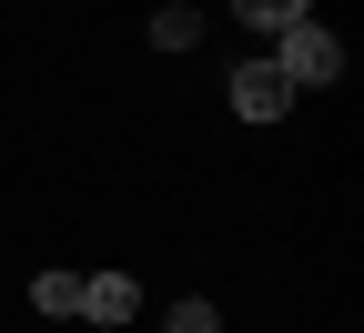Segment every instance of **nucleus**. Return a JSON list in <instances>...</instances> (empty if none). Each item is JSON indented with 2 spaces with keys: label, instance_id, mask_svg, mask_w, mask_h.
<instances>
[{
  "label": "nucleus",
  "instance_id": "obj_2",
  "mask_svg": "<svg viewBox=\"0 0 364 333\" xmlns=\"http://www.w3.org/2000/svg\"><path fill=\"white\" fill-rule=\"evenodd\" d=\"M223 91H233V111H243V121H284V111H294V81L273 71V61H243Z\"/></svg>",
  "mask_w": 364,
  "mask_h": 333
},
{
  "label": "nucleus",
  "instance_id": "obj_7",
  "mask_svg": "<svg viewBox=\"0 0 364 333\" xmlns=\"http://www.w3.org/2000/svg\"><path fill=\"white\" fill-rule=\"evenodd\" d=\"M162 333H223V313H213V293H182V303L162 313Z\"/></svg>",
  "mask_w": 364,
  "mask_h": 333
},
{
  "label": "nucleus",
  "instance_id": "obj_5",
  "mask_svg": "<svg viewBox=\"0 0 364 333\" xmlns=\"http://www.w3.org/2000/svg\"><path fill=\"white\" fill-rule=\"evenodd\" d=\"M233 21H253V31L273 40V31H294V21H314V0H233Z\"/></svg>",
  "mask_w": 364,
  "mask_h": 333
},
{
  "label": "nucleus",
  "instance_id": "obj_3",
  "mask_svg": "<svg viewBox=\"0 0 364 333\" xmlns=\"http://www.w3.org/2000/svg\"><path fill=\"white\" fill-rule=\"evenodd\" d=\"M132 313H142L132 273H81V323H132Z\"/></svg>",
  "mask_w": 364,
  "mask_h": 333
},
{
  "label": "nucleus",
  "instance_id": "obj_1",
  "mask_svg": "<svg viewBox=\"0 0 364 333\" xmlns=\"http://www.w3.org/2000/svg\"><path fill=\"white\" fill-rule=\"evenodd\" d=\"M273 71L294 81V102L304 91H324V81H344V40L324 31V21H294V31H273V51H263Z\"/></svg>",
  "mask_w": 364,
  "mask_h": 333
},
{
  "label": "nucleus",
  "instance_id": "obj_6",
  "mask_svg": "<svg viewBox=\"0 0 364 333\" xmlns=\"http://www.w3.org/2000/svg\"><path fill=\"white\" fill-rule=\"evenodd\" d=\"M203 40V11H152V51H193Z\"/></svg>",
  "mask_w": 364,
  "mask_h": 333
},
{
  "label": "nucleus",
  "instance_id": "obj_4",
  "mask_svg": "<svg viewBox=\"0 0 364 333\" xmlns=\"http://www.w3.org/2000/svg\"><path fill=\"white\" fill-rule=\"evenodd\" d=\"M31 313L71 323V313H81V273H31Z\"/></svg>",
  "mask_w": 364,
  "mask_h": 333
}]
</instances>
